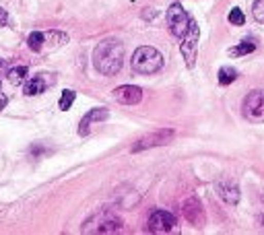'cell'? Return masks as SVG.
<instances>
[{"mask_svg":"<svg viewBox=\"0 0 264 235\" xmlns=\"http://www.w3.org/2000/svg\"><path fill=\"white\" fill-rule=\"evenodd\" d=\"M124 46L116 40H103L95 52H93V66L97 68V72L105 74V76H114L120 72L122 64H124Z\"/></svg>","mask_w":264,"mask_h":235,"instance_id":"cell-1","label":"cell"},{"mask_svg":"<svg viewBox=\"0 0 264 235\" xmlns=\"http://www.w3.org/2000/svg\"><path fill=\"white\" fill-rule=\"evenodd\" d=\"M74 103V91H70V89H64L62 91V97H60V109L62 111H66V109H70V105Z\"/></svg>","mask_w":264,"mask_h":235,"instance_id":"cell-18","label":"cell"},{"mask_svg":"<svg viewBox=\"0 0 264 235\" xmlns=\"http://www.w3.org/2000/svg\"><path fill=\"white\" fill-rule=\"evenodd\" d=\"M7 23H9V15L3 7H0V25H7Z\"/></svg>","mask_w":264,"mask_h":235,"instance_id":"cell-21","label":"cell"},{"mask_svg":"<svg viewBox=\"0 0 264 235\" xmlns=\"http://www.w3.org/2000/svg\"><path fill=\"white\" fill-rule=\"evenodd\" d=\"M190 15L182 9V5L180 3H174V5H169V9H167V25H169V31L176 35V37H184V33L188 31V27H190Z\"/></svg>","mask_w":264,"mask_h":235,"instance_id":"cell-6","label":"cell"},{"mask_svg":"<svg viewBox=\"0 0 264 235\" xmlns=\"http://www.w3.org/2000/svg\"><path fill=\"white\" fill-rule=\"evenodd\" d=\"M27 66H17V68H11L9 70V83L11 85H23L25 83V76H27Z\"/></svg>","mask_w":264,"mask_h":235,"instance_id":"cell-15","label":"cell"},{"mask_svg":"<svg viewBox=\"0 0 264 235\" xmlns=\"http://www.w3.org/2000/svg\"><path fill=\"white\" fill-rule=\"evenodd\" d=\"M254 50H256V44L243 42V44H239V46L231 48V50H229V56H248V54H252Z\"/></svg>","mask_w":264,"mask_h":235,"instance_id":"cell-17","label":"cell"},{"mask_svg":"<svg viewBox=\"0 0 264 235\" xmlns=\"http://www.w3.org/2000/svg\"><path fill=\"white\" fill-rule=\"evenodd\" d=\"M132 70L139 74H155L163 68V56L159 50L151 48V46H141L132 54Z\"/></svg>","mask_w":264,"mask_h":235,"instance_id":"cell-3","label":"cell"},{"mask_svg":"<svg viewBox=\"0 0 264 235\" xmlns=\"http://www.w3.org/2000/svg\"><path fill=\"white\" fill-rule=\"evenodd\" d=\"M182 214H184V219L188 223H192L196 227H200L204 223V219H206L204 208H202V204H200L198 198H186L184 204H182Z\"/></svg>","mask_w":264,"mask_h":235,"instance_id":"cell-9","label":"cell"},{"mask_svg":"<svg viewBox=\"0 0 264 235\" xmlns=\"http://www.w3.org/2000/svg\"><path fill=\"white\" fill-rule=\"evenodd\" d=\"M107 115H109V113H107L105 107H95V109H91L89 113L83 115V120H81V124H79V134H81V136H87L89 130H91V126H93L95 122L107 120Z\"/></svg>","mask_w":264,"mask_h":235,"instance_id":"cell-12","label":"cell"},{"mask_svg":"<svg viewBox=\"0 0 264 235\" xmlns=\"http://www.w3.org/2000/svg\"><path fill=\"white\" fill-rule=\"evenodd\" d=\"M198 37H200L198 25H196V21L192 19V21H190V27H188V31L184 33V37H182V44H180V50H182V56H184V60H186V66H188V68H194V66H196V54H198Z\"/></svg>","mask_w":264,"mask_h":235,"instance_id":"cell-5","label":"cell"},{"mask_svg":"<svg viewBox=\"0 0 264 235\" xmlns=\"http://www.w3.org/2000/svg\"><path fill=\"white\" fill-rule=\"evenodd\" d=\"M237 79V70L231 66H223L219 70V85H231Z\"/></svg>","mask_w":264,"mask_h":235,"instance_id":"cell-16","label":"cell"},{"mask_svg":"<svg viewBox=\"0 0 264 235\" xmlns=\"http://www.w3.org/2000/svg\"><path fill=\"white\" fill-rule=\"evenodd\" d=\"M122 229V219L114 208H101L93 212L81 227L83 233H120Z\"/></svg>","mask_w":264,"mask_h":235,"instance_id":"cell-2","label":"cell"},{"mask_svg":"<svg viewBox=\"0 0 264 235\" xmlns=\"http://www.w3.org/2000/svg\"><path fill=\"white\" fill-rule=\"evenodd\" d=\"M172 141H174V130L161 128L157 132H151V134H145L143 139H139L135 145H132V153L147 151V149H153V147H163V145H169Z\"/></svg>","mask_w":264,"mask_h":235,"instance_id":"cell-7","label":"cell"},{"mask_svg":"<svg viewBox=\"0 0 264 235\" xmlns=\"http://www.w3.org/2000/svg\"><path fill=\"white\" fill-rule=\"evenodd\" d=\"M46 89H48V83H46V79H44L42 74L31 76L29 81H25V83H23V91H25V95H29V97L42 95Z\"/></svg>","mask_w":264,"mask_h":235,"instance_id":"cell-13","label":"cell"},{"mask_svg":"<svg viewBox=\"0 0 264 235\" xmlns=\"http://www.w3.org/2000/svg\"><path fill=\"white\" fill-rule=\"evenodd\" d=\"M114 99L122 105H137L143 99V91L137 85H122V87L114 89Z\"/></svg>","mask_w":264,"mask_h":235,"instance_id":"cell-10","label":"cell"},{"mask_svg":"<svg viewBox=\"0 0 264 235\" xmlns=\"http://www.w3.org/2000/svg\"><path fill=\"white\" fill-rule=\"evenodd\" d=\"M217 194L221 196L223 202L235 206L239 202V186L231 180H219L217 182Z\"/></svg>","mask_w":264,"mask_h":235,"instance_id":"cell-11","label":"cell"},{"mask_svg":"<svg viewBox=\"0 0 264 235\" xmlns=\"http://www.w3.org/2000/svg\"><path fill=\"white\" fill-rule=\"evenodd\" d=\"M252 15H254V19L258 23L264 25V0H256L254 7H252Z\"/></svg>","mask_w":264,"mask_h":235,"instance_id":"cell-19","label":"cell"},{"mask_svg":"<svg viewBox=\"0 0 264 235\" xmlns=\"http://www.w3.org/2000/svg\"><path fill=\"white\" fill-rule=\"evenodd\" d=\"M27 46H29V50H33V52H44V50H46V33L33 31V33L29 35V40H27Z\"/></svg>","mask_w":264,"mask_h":235,"instance_id":"cell-14","label":"cell"},{"mask_svg":"<svg viewBox=\"0 0 264 235\" xmlns=\"http://www.w3.org/2000/svg\"><path fill=\"white\" fill-rule=\"evenodd\" d=\"M258 221H260V225H262V227H264V212H262V214H260V217H258Z\"/></svg>","mask_w":264,"mask_h":235,"instance_id":"cell-23","label":"cell"},{"mask_svg":"<svg viewBox=\"0 0 264 235\" xmlns=\"http://www.w3.org/2000/svg\"><path fill=\"white\" fill-rule=\"evenodd\" d=\"M3 64H5V62H3V60H0V66H3Z\"/></svg>","mask_w":264,"mask_h":235,"instance_id":"cell-24","label":"cell"},{"mask_svg":"<svg viewBox=\"0 0 264 235\" xmlns=\"http://www.w3.org/2000/svg\"><path fill=\"white\" fill-rule=\"evenodd\" d=\"M243 21H246V17H243V13L239 9H233L229 13V23L231 25H243Z\"/></svg>","mask_w":264,"mask_h":235,"instance_id":"cell-20","label":"cell"},{"mask_svg":"<svg viewBox=\"0 0 264 235\" xmlns=\"http://www.w3.org/2000/svg\"><path fill=\"white\" fill-rule=\"evenodd\" d=\"M147 11H149V13H145V15H143V17H145V19H151V17H153V15H155V13H153V9H147Z\"/></svg>","mask_w":264,"mask_h":235,"instance_id":"cell-22","label":"cell"},{"mask_svg":"<svg viewBox=\"0 0 264 235\" xmlns=\"http://www.w3.org/2000/svg\"><path fill=\"white\" fill-rule=\"evenodd\" d=\"M176 225H178L176 217L167 210H153L147 219V229L151 233H169L176 229Z\"/></svg>","mask_w":264,"mask_h":235,"instance_id":"cell-8","label":"cell"},{"mask_svg":"<svg viewBox=\"0 0 264 235\" xmlns=\"http://www.w3.org/2000/svg\"><path fill=\"white\" fill-rule=\"evenodd\" d=\"M241 113L248 122L262 124L264 122V91H250L243 99Z\"/></svg>","mask_w":264,"mask_h":235,"instance_id":"cell-4","label":"cell"}]
</instances>
